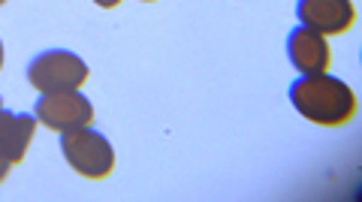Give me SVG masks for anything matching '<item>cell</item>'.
Here are the masks:
<instances>
[{
    "label": "cell",
    "mask_w": 362,
    "mask_h": 202,
    "mask_svg": "<svg viewBox=\"0 0 362 202\" xmlns=\"http://www.w3.org/2000/svg\"><path fill=\"white\" fill-rule=\"evenodd\" d=\"M290 103L320 127H344L356 115V94L329 73L296 78L290 85Z\"/></svg>",
    "instance_id": "1"
},
{
    "label": "cell",
    "mask_w": 362,
    "mask_h": 202,
    "mask_svg": "<svg viewBox=\"0 0 362 202\" xmlns=\"http://www.w3.org/2000/svg\"><path fill=\"white\" fill-rule=\"evenodd\" d=\"M88 78V64L73 52L52 49L42 52L28 66V82L37 88L40 94H64L78 91Z\"/></svg>",
    "instance_id": "2"
},
{
    "label": "cell",
    "mask_w": 362,
    "mask_h": 202,
    "mask_svg": "<svg viewBox=\"0 0 362 202\" xmlns=\"http://www.w3.org/2000/svg\"><path fill=\"white\" fill-rule=\"evenodd\" d=\"M61 151L66 157V163H70L78 175L94 178V182L97 178H106L115 170V151H112L109 139L90 127L61 133Z\"/></svg>",
    "instance_id": "3"
},
{
    "label": "cell",
    "mask_w": 362,
    "mask_h": 202,
    "mask_svg": "<svg viewBox=\"0 0 362 202\" xmlns=\"http://www.w3.org/2000/svg\"><path fill=\"white\" fill-rule=\"evenodd\" d=\"M37 121H42L49 130H78L94 121V106L90 100L78 91H64V94H42L37 103Z\"/></svg>",
    "instance_id": "4"
},
{
    "label": "cell",
    "mask_w": 362,
    "mask_h": 202,
    "mask_svg": "<svg viewBox=\"0 0 362 202\" xmlns=\"http://www.w3.org/2000/svg\"><path fill=\"white\" fill-rule=\"evenodd\" d=\"M296 16L302 28L320 33V37H338L354 28L356 9L350 0H299Z\"/></svg>",
    "instance_id": "5"
},
{
    "label": "cell",
    "mask_w": 362,
    "mask_h": 202,
    "mask_svg": "<svg viewBox=\"0 0 362 202\" xmlns=\"http://www.w3.org/2000/svg\"><path fill=\"white\" fill-rule=\"evenodd\" d=\"M287 58L290 64L296 66L299 73L305 76H320L329 70V46H326V40L320 37V33H314L308 28H296L290 30V40H287Z\"/></svg>",
    "instance_id": "6"
},
{
    "label": "cell",
    "mask_w": 362,
    "mask_h": 202,
    "mask_svg": "<svg viewBox=\"0 0 362 202\" xmlns=\"http://www.w3.org/2000/svg\"><path fill=\"white\" fill-rule=\"evenodd\" d=\"M37 130V118L30 115H13L0 109V157L6 163H21L28 154V145Z\"/></svg>",
    "instance_id": "7"
},
{
    "label": "cell",
    "mask_w": 362,
    "mask_h": 202,
    "mask_svg": "<svg viewBox=\"0 0 362 202\" xmlns=\"http://www.w3.org/2000/svg\"><path fill=\"white\" fill-rule=\"evenodd\" d=\"M9 166H13V163H6L4 157H0V182H4V178L9 175Z\"/></svg>",
    "instance_id": "8"
},
{
    "label": "cell",
    "mask_w": 362,
    "mask_h": 202,
    "mask_svg": "<svg viewBox=\"0 0 362 202\" xmlns=\"http://www.w3.org/2000/svg\"><path fill=\"white\" fill-rule=\"evenodd\" d=\"M94 4H97V6H103V9H112V6H118L121 0H94Z\"/></svg>",
    "instance_id": "9"
},
{
    "label": "cell",
    "mask_w": 362,
    "mask_h": 202,
    "mask_svg": "<svg viewBox=\"0 0 362 202\" xmlns=\"http://www.w3.org/2000/svg\"><path fill=\"white\" fill-rule=\"evenodd\" d=\"M0 66H4V42H0Z\"/></svg>",
    "instance_id": "10"
},
{
    "label": "cell",
    "mask_w": 362,
    "mask_h": 202,
    "mask_svg": "<svg viewBox=\"0 0 362 202\" xmlns=\"http://www.w3.org/2000/svg\"><path fill=\"white\" fill-rule=\"evenodd\" d=\"M4 4H6V0H0V6H4Z\"/></svg>",
    "instance_id": "11"
},
{
    "label": "cell",
    "mask_w": 362,
    "mask_h": 202,
    "mask_svg": "<svg viewBox=\"0 0 362 202\" xmlns=\"http://www.w3.org/2000/svg\"><path fill=\"white\" fill-rule=\"evenodd\" d=\"M145 4H151V0H145Z\"/></svg>",
    "instance_id": "12"
},
{
    "label": "cell",
    "mask_w": 362,
    "mask_h": 202,
    "mask_svg": "<svg viewBox=\"0 0 362 202\" xmlns=\"http://www.w3.org/2000/svg\"><path fill=\"white\" fill-rule=\"evenodd\" d=\"M0 109H4V103H0Z\"/></svg>",
    "instance_id": "13"
}]
</instances>
